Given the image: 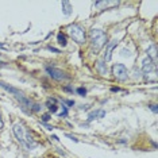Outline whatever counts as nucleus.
Returning <instances> with one entry per match:
<instances>
[{"mask_svg":"<svg viewBox=\"0 0 158 158\" xmlns=\"http://www.w3.org/2000/svg\"><path fill=\"white\" fill-rule=\"evenodd\" d=\"M12 132L15 135L16 141L22 145L24 149L27 150H34L38 146V143L34 141V138L31 136L30 131L26 128V126L23 124V122H16L12 126Z\"/></svg>","mask_w":158,"mask_h":158,"instance_id":"obj_1","label":"nucleus"},{"mask_svg":"<svg viewBox=\"0 0 158 158\" xmlns=\"http://www.w3.org/2000/svg\"><path fill=\"white\" fill-rule=\"evenodd\" d=\"M107 34L102 28H92L89 31V44H91V50L93 54H98L104 46L107 45Z\"/></svg>","mask_w":158,"mask_h":158,"instance_id":"obj_2","label":"nucleus"},{"mask_svg":"<svg viewBox=\"0 0 158 158\" xmlns=\"http://www.w3.org/2000/svg\"><path fill=\"white\" fill-rule=\"evenodd\" d=\"M68 31H69L70 38L73 39L76 44H78V45L85 44L87 35H85V30L82 28V26H80V24H77V23L69 24V26H68Z\"/></svg>","mask_w":158,"mask_h":158,"instance_id":"obj_3","label":"nucleus"},{"mask_svg":"<svg viewBox=\"0 0 158 158\" xmlns=\"http://www.w3.org/2000/svg\"><path fill=\"white\" fill-rule=\"evenodd\" d=\"M112 74H114V77L116 78V80L126 81L128 78L130 72H128V69L123 65V64H115V65L112 66Z\"/></svg>","mask_w":158,"mask_h":158,"instance_id":"obj_4","label":"nucleus"},{"mask_svg":"<svg viewBox=\"0 0 158 158\" xmlns=\"http://www.w3.org/2000/svg\"><path fill=\"white\" fill-rule=\"evenodd\" d=\"M46 72H48V74L52 78H54L57 81H62V80H69V76L65 73V72H62L61 69H57L54 66H46Z\"/></svg>","mask_w":158,"mask_h":158,"instance_id":"obj_5","label":"nucleus"},{"mask_svg":"<svg viewBox=\"0 0 158 158\" xmlns=\"http://www.w3.org/2000/svg\"><path fill=\"white\" fill-rule=\"evenodd\" d=\"M118 44H119V41H118V39H112V41L107 42L106 52H104V56H103V61H104V62H108V61H111V58H112V52H114V49L116 48Z\"/></svg>","mask_w":158,"mask_h":158,"instance_id":"obj_6","label":"nucleus"},{"mask_svg":"<svg viewBox=\"0 0 158 158\" xmlns=\"http://www.w3.org/2000/svg\"><path fill=\"white\" fill-rule=\"evenodd\" d=\"M156 70V64L150 58H146L142 61V73L143 74H152V72Z\"/></svg>","mask_w":158,"mask_h":158,"instance_id":"obj_7","label":"nucleus"},{"mask_svg":"<svg viewBox=\"0 0 158 158\" xmlns=\"http://www.w3.org/2000/svg\"><path fill=\"white\" fill-rule=\"evenodd\" d=\"M46 107H48L50 114H57V111H58V99L49 98L48 102H46Z\"/></svg>","mask_w":158,"mask_h":158,"instance_id":"obj_8","label":"nucleus"},{"mask_svg":"<svg viewBox=\"0 0 158 158\" xmlns=\"http://www.w3.org/2000/svg\"><path fill=\"white\" fill-rule=\"evenodd\" d=\"M104 116H106V111L95 110V111H92V112L88 115V122H92L95 119H102V118H104Z\"/></svg>","mask_w":158,"mask_h":158,"instance_id":"obj_9","label":"nucleus"},{"mask_svg":"<svg viewBox=\"0 0 158 158\" xmlns=\"http://www.w3.org/2000/svg\"><path fill=\"white\" fill-rule=\"evenodd\" d=\"M61 8H62V14L66 16H69L72 12H73V6H72L70 2H61Z\"/></svg>","mask_w":158,"mask_h":158,"instance_id":"obj_10","label":"nucleus"},{"mask_svg":"<svg viewBox=\"0 0 158 158\" xmlns=\"http://www.w3.org/2000/svg\"><path fill=\"white\" fill-rule=\"evenodd\" d=\"M96 70L99 72V74H102V76H106L107 74V64L104 62L103 60H99V61H96Z\"/></svg>","mask_w":158,"mask_h":158,"instance_id":"obj_11","label":"nucleus"},{"mask_svg":"<svg viewBox=\"0 0 158 158\" xmlns=\"http://www.w3.org/2000/svg\"><path fill=\"white\" fill-rule=\"evenodd\" d=\"M147 58H150L154 64L157 62V45H152L149 49H147Z\"/></svg>","mask_w":158,"mask_h":158,"instance_id":"obj_12","label":"nucleus"},{"mask_svg":"<svg viewBox=\"0 0 158 158\" xmlns=\"http://www.w3.org/2000/svg\"><path fill=\"white\" fill-rule=\"evenodd\" d=\"M57 42H58V45H60V46L65 48V46L68 45L66 34H64V33H58V34H57Z\"/></svg>","mask_w":158,"mask_h":158,"instance_id":"obj_13","label":"nucleus"},{"mask_svg":"<svg viewBox=\"0 0 158 158\" xmlns=\"http://www.w3.org/2000/svg\"><path fill=\"white\" fill-rule=\"evenodd\" d=\"M61 104H62V107H61V112L58 114V116L60 118H66L68 116V107L62 102H61Z\"/></svg>","mask_w":158,"mask_h":158,"instance_id":"obj_14","label":"nucleus"},{"mask_svg":"<svg viewBox=\"0 0 158 158\" xmlns=\"http://www.w3.org/2000/svg\"><path fill=\"white\" fill-rule=\"evenodd\" d=\"M76 92H77L80 96H85V95H87V89H85V88H82V87L77 88V89H76Z\"/></svg>","mask_w":158,"mask_h":158,"instance_id":"obj_15","label":"nucleus"},{"mask_svg":"<svg viewBox=\"0 0 158 158\" xmlns=\"http://www.w3.org/2000/svg\"><path fill=\"white\" fill-rule=\"evenodd\" d=\"M50 119H52V115H50V114L42 115V123H46V122H49Z\"/></svg>","mask_w":158,"mask_h":158,"instance_id":"obj_16","label":"nucleus"},{"mask_svg":"<svg viewBox=\"0 0 158 158\" xmlns=\"http://www.w3.org/2000/svg\"><path fill=\"white\" fill-rule=\"evenodd\" d=\"M120 54L123 56V57H130L131 56V53H130V50H126V49H122L120 50Z\"/></svg>","mask_w":158,"mask_h":158,"instance_id":"obj_17","label":"nucleus"},{"mask_svg":"<svg viewBox=\"0 0 158 158\" xmlns=\"http://www.w3.org/2000/svg\"><path fill=\"white\" fill-rule=\"evenodd\" d=\"M61 102L65 103L66 107H73V106H74V102H73V100H61Z\"/></svg>","mask_w":158,"mask_h":158,"instance_id":"obj_18","label":"nucleus"},{"mask_svg":"<svg viewBox=\"0 0 158 158\" xmlns=\"http://www.w3.org/2000/svg\"><path fill=\"white\" fill-rule=\"evenodd\" d=\"M65 136H68V138L72 139V141H74V142H78V139L74 135H72V134H65Z\"/></svg>","mask_w":158,"mask_h":158,"instance_id":"obj_19","label":"nucleus"},{"mask_svg":"<svg viewBox=\"0 0 158 158\" xmlns=\"http://www.w3.org/2000/svg\"><path fill=\"white\" fill-rule=\"evenodd\" d=\"M48 50H50V52H53V53H61L58 49H56V48H53V46H48Z\"/></svg>","mask_w":158,"mask_h":158,"instance_id":"obj_20","label":"nucleus"},{"mask_svg":"<svg viewBox=\"0 0 158 158\" xmlns=\"http://www.w3.org/2000/svg\"><path fill=\"white\" fill-rule=\"evenodd\" d=\"M150 108H152V111H153L154 114H157V111H158V110H157V106H156V104H153V106H150Z\"/></svg>","mask_w":158,"mask_h":158,"instance_id":"obj_21","label":"nucleus"},{"mask_svg":"<svg viewBox=\"0 0 158 158\" xmlns=\"http://www.w3.org/2000/svg\"><path fill=\"white\" fill-rule=\"evenodd\" d=\"M4 127V122H3V118H2V114H0V130Z\"/></svg>","mask_w":158,"mask_h":158,"instance_id":"obj_22","label":"nucleus"},{"mask_svg":"<svg viewBox=\"0 0 158 158\" xmlns=\"http://www.w3.org/2000/svg\"><path fill=\"white\" fill-rule=\"evenodd\" d=\"M64 91H65V92H70V93H73V88H70V87H65V88H64Z\"/></svg>","mask_w":158,"mask_h":158,"instance_id":"obj_23","label":"nucleus"},{"mask_svg":"<svg viewBox=\"0 0 158 158\" xmlns=\"http://www.w3.org/2000/svg\"><path fill=\"white\" fill-rule=\"evenodd\" d=\"M111 91H112V92H119L120 88H111Z\"/></svg>","mask_w":158,"mask_h":158,"instance_id":"obj_24","label":"nucleus"},{"mask_svg":"<svg viewBox=\"0 0 158 158\" xmlns=\"http://www.w3.org/2000/svg\"><path fill=\"white\" fill-rule=\"evenodd\" d=\"M0 49H7V46L3 45V44H0Z\"/></svg>","mask_w":158,"mask_h":158,"instance_id":"obj_25","label":"nucleus"}]
</instances>
